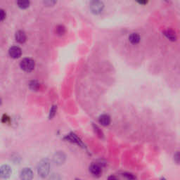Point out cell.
Instances as JSON below:
<instances>
[{
    "mask_svg": "<svg viewBox=\"0 0 180 180\" xmlns=\"http://www.w3.org/2000/svg\"><path fill=\"white\" fill-rule=\"evenodd\" d=\"M56 111V106H53V107L51 108V110H50V116H49L50 119L52 118L54 116H55Z\"/></svg>",
    "mask_w": 180,
    "mask_h": 180,
    "instance_id": "ac0fdd59",
    "label": "cell"
},
{
    "mask_svg": "<svg viewBox=\"0 0 180 180\" xmlns=\"http://www.w3.org/2000/svg\"><path fill=\"white\" fill-rule=\"evenodd\" d=\"M123 177L127 178V179H134L136 178L135 176L132 175V174H130V173H123Z\"/></svg>",
    "mask_w": 180,
    "mask_h": 180,
    "instance_id": "e0dca14e",
    "label": "cell"
},
{
    "mask_svg": "<svg viewBox=\"0 0 180 180\" xmlns=\"http://www.w3.org/2000/svg\"><path fill=\"white\" fill-rule=\"evenodd\" d=\"M68 139L70 140V141H72L73 142H75V143H77L78 144H81L80 140H79L78 138L75 136V135H74V134H72V135L69 136Z\"/></svg>",
    "mask_w": 180,
    "mask_h": 180,
    "instance_id": "9a60e30c",
    "label": "cell"
},
{
    "mask_svg": "<svg viewBox=\"0 0 180 180\" xmlns=\"http://www.w3.org/2000/svg\"><path fill=\"white\" fill-rule=\"evenodd\" d=\"M33 172L30 168H24L20 172V178L23 179H32Z\"/></svg>",
    "mask_w": 180,
    "mask_h": 180,
    "instance_id": "8992f818",
    "label": "cell"
},
{
    "mask_svg": "<svg viewBox=\"0 0 180 180\" xmlns=\"http://www.w3.org/2000/svg\"><path fill=\"white\" fill-rule=\"evenodd\" d=\"M164 35L170 41L174 42L176 41V39H177V36H176L175 33L172 30H170V29H167V30H165Z\"/></svg>",
    "mask_w": 180,
    "mask_h": 180,
    "instance_id": "8fae6325",
    "label": "cell"
},
{
    "mask_svg": "<svg viewBox=\"0 0 180 180\" xmlns=\"http://www.w3.org/2000/svg\"><path fill=\"white\" fill-rule=\"evenodd\" d=\"M94 127H95V132H97V134L99 136V137H103V133H102V132L100 130V129L97 126H95V125H94Z\"/></svg>",
    "mask_w": 180,
    "mask_h": 180,
    "instance_id": "d6986e66",
    "label": "cell"
},
{
    "mask_svg": "<svg viewBox=\"0 0 180 180\" xmlns=\"http://www.w3.org/2000/svg\"><path fill=\"white\" fill-rule=\"evenodd\" d=\"M55 2H56L55 0H45V3L48 6L54 5V4H55Z\"/></svg>",
    "mask_w": 180,
    "mask_h": 180,
    "instance_id": "ffe728a7",
    "label": "cell"
},
{
    "mask_svg": "<svg viewBox=\"0 0 180 180\" xmlns=\"http://www.w3.org/2000/svg\"><path fill=\"white\" fill-rule=\"evenodd\" d=\"M104 5L100 0H92L90 3V9L95 14H99L103 11Z\"/></svg>",
    "mask_w": 180,
    "mask_h": 180,
    "instance_id": "7a4b0ae2",
    "label": "cell"
},
{
    "mask_svg": "<svg viewBox=\"0 0 180 180\" xmlns=\"http://www.w3.org/2000/svg\"><path fill=\"white\" fill-rule=\"evenodd\" d=\"M140 39H141V37H140V35L138 33H133L129 36V42L132 45H137V44H139Z\"/></svg>",
    "mask_w": 180,
    "mask_h": 180,
    "instance_id": "9c48e42d",
    "label": "cell"
},
{
    "mask_svg": "<svg viewBox=\"0 0 180 180\" xmlns=\"http://www.w3.org/2000/svg\"><path fill=\"white\" fill-rule=\"evenodd\" d=\"M15 37L16 40L17 41L18 43L23 44L26 41V35L23 31L22 30H19L18 31V32H16Z\"/></svg>",
    "mask_w": 180,
    "mask_h": 180,
    "instance_id": "ba28073f",
    "label": "cell"
},
{
    "mask_svg": "<svg viewBox=\"0 0 180 180\" xmlns=\"http://www.w3.org/2000/svg\"><path fill=\"white\" fill-rule=\"evenodd\" d=\"M18 6L20 9H27L30 5V1L29 0H18Z\"/></svg>",
    "mask_w": 180,
    "mask_h": 180,
    "instance_id": "4fadbf2b",
    "label": "cell"
},
{
    "mask_svg": "<svg viewBox=\"0 0 180 180\" xmlns=\"http://www.w3.org/2000/svg\"><path fill=\"white\" fill-rule=\"evenodd\" d=\"M22 51L20 48L18 47H12L9 49V54L11 58H18L21 56Z\"/></svg>",
    "mask_w": 180,
    "mask_h": 180,
    "instance_id": "5b68a950",
    "label": "cell"
},
{
    "mask_svg": "<svg viewBox=\"0 0 180 180\" xmlns=\"http://www.w3.org/2000/svg\"><path fill=\"white\" fill-rule=\"evenodd\" d=\"M174 160L178 165H180V152L177 151L174 155Z\"/></svg>",
    "mask_w": 180,
    "mask_h": 180,
    "instance_id": "2e32d148",
    "label": "cell"
},
{
    "mask_svg": "<svg viewBox=\"0 0 180 180\" xmlns=\"http://www.w3.org/2000/svg\"><path fill=\"white\" fill-rule=\"evenodd\" d=\"M108 179H118V178H117V177H113V176H111V177H108Z\"/></svg>",
    "mask_w": 180,
    "mask_h": 180,
    "instance_id": "cb8c5ba5",
    "label": "cell"
},
{
    "mask_svg": "<svg viewBox=\"0 0 180 180\" xmlns=\"http://www.w3.org/2000/svg\"><path fill=\"white\" fill-rule=\"evenodd\" d=\"M99 122L101 125L106 127L110 125V122H111V119H110V117L108 115L104 114L101 115L99 118Z\"/></svg>",
    "mask_w": 180,
    "mask_h": 180,
    "instance_id": "52a82bcc",
    "label": "cell"
},
{
    "mask_svg": "<svg viewBox=\"0 0 180 180\" xmlns=\"http://www.w3.org/2000/svg\"><path fill=\"white\" fill-rule=\"evenodd\" d=\"M11 173V167L8 165H3L1 167V177L3 178L9 177Z\"/></svg>",
    "mask_w": 180,
    "mask_h": 180,
    "instance_id": "30bf717a",
    "label": "cell"
},
{
    "mask_svg": "<svg viewBox=\"0 0 180 180\" xmlns=\"http://www.w3.org/2000/svg\"><path fill=\"white\" fill-rule=\"evenodd\" d=\"M20 66L23 70L26 72H31L35 69V63L31 58H26L23 59L20 63Z\"/></svg>",
    "mask_w": 180,
    "mask_h": 180,
    "instance_id": "6da1fadb",
    "label": "cell"
},
{
    "mask_svg": "<svg viewBox=\"0 0 180 180\" xmlns=\"http://www.w3.org/2000/svg\"><path fill=\"white\" fill-rule=\"evenodd\" d=\"M38 173L42 177H46L49 171V164L47 161H42L38 165Z\"/></svg>",
    "mask_w": 180,
    "mask_h": 180,
    "instance_id": "3957f363",
    "label": "cell"
},
{
    "mask_svg": "<svg viewBox=\"0 0 180 180\" xmlns=\"http://www.w3.org/2000/svg\"><path fill=\"white\" fill-rule=\"evenodd\" d=\"M66 33V29H65V27L63 26H58L57 28H56V33L58 35H63L65 34Z\"/></svg>",
    "mask_w": 180,
    "mask_h": 180,
    "instance_id": "5bb4252c",
    "label": "cell"
},
{
    "mask_svg": "<svg viewBox=\"0 0 180 180\" xmlns=\"http://www.w3.org/2000/svg\"><path fill=\"white\" fill-rule=\"evenodd\" d=\"M29 87L32 91H38L40 88V84L36 80H33L29 84Z\"/></svg>",
    "mask_w": 180,
    "mask_h": 180,
    "instance_id": "7c38bea8",
    "label": "cell"
},
{
    "mask_svg": "<svg viewBox=\"0 0 180 180\" xmlns=\"http://www.w3.org/2000/svg\"><path fill=\"white\" fill-rule=\"evenodd\" d=\"M136 1H137L139 5H145L148 3V0H136Z\"/></svg>",
    "mask_w": 180,
    "mask_h": 180,
    "instance_id": "44dd1931",
    "label": "cell"
},
{
    "mask_svg": "<svg viewBox=\"0 0 180 180\" xmlns=\"http://www.w3.org/2000/svg\"><path fill=\"white\" fill-rule=\"evenodd\" d=\"M89 171L94 176H100L102 173V167L101 165L97 164V163H92L89 167Z\"/></svg>",
    "mask_w": 180,
    "mask_h": 180,
    "instance_id": "277c9868",
    "label": "cell"
},
{
    "mask_svg": "<svg viewBox=\"0 0 180 180\" xmlns=\"http://www.w3.org/2000/svg\"><path fill=\"white\" fill-rule=\"evenodd\" d=\"M9 120H10L9 117H8L7 115H4L3 117H2V122L7 123L8 121H9Z\"/></svg>",
    "mask_w": 180,
    "mask_h": 180,
    "instance_id": "7402d4cb",
    "label": "cell"
},
{
    "mask_svg": "<svg viewBox=\"0 0 180 180\" xmlns=\"http://www.w3.org/2000/svg\"><path fill=\"white\" fill-rule=\"evenodd\" d=\"M5 17H6V14L5 13V11L2 9L1 10V20H2H2L5 19Z\"/></svg>",
    "mask_w": 180,
    "mask_h": 180,
    "instance_id": "603a6c76",
    "label": "cell"
}]
</instances>
